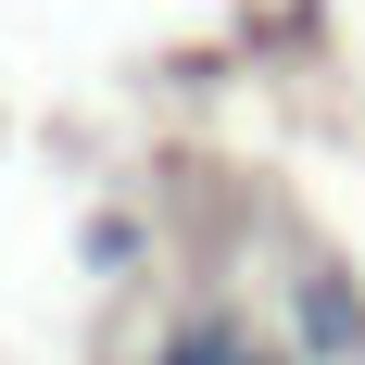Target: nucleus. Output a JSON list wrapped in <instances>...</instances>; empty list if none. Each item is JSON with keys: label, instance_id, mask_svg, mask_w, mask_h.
<instances>
[{"label": "nucleus", "instance_id": "f257e3e1", "mask_svg": "<svg viewBox=\"0 0 365 365\" xmlns=\"http://www.w3.org/2000/svg\"><path fill=\"white\" fill-rule=\"evenodd\" d=\"M290 353H302V365H353V353H365V302H353V277H328V264L302 277V315H290Z\"/></svg>", "mask_w": 365, "mask_h": 365}]
</instances>
